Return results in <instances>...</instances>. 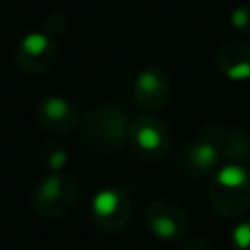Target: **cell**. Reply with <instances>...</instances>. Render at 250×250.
<instances>
[{"label":"cell","instance_id":"cell-5","mask_svg":"<svg viewBox=\"0 0 250 250\" xmlns=\"http://www.w3.org/2000/svg\"><path fill=\"white\" fill-rule=\"evenodd\" d=\"M92 221L98 229L105 232L123 230L133 215V203L125 189L121 188H104L100 189L90 205Z\"/></svg>","mask_w":250,"mask_h":250},{"label":"cell","instance_id":"cell-16","mask_svg":"<svg viewBox=\"0 0 250 250\" xmlns=\"http://www.w3.org/2000/svg\"><path fill=\"white\" fill-rule=\"evenodd\" d=\"M68 29V16L62 12H51L45 18V33L47 35H61Z\"/></svg>","mask_w":250,"mask_h":250},{"label":"cell","instance_id":"cell-3","mask_svg":"<svg viewBox=\"0 0 250 250\" xmlns=\"http://www.w3.org/2000/svg\"><path fill=\"white\" fill-rule=\"evenodd\" d=\"M78 201V188L74 180L62 172L45 176L31 193V205L43 219H61L72 211Z\"/></svg>","mask_w":250,"mask_h":250},{"label":"cell","instance_id":"cell-7","mask_svg":"<svg viewBox=\"0 0 250 250\" xmlns=\"http://www.w3.org/2000/svg\"><path fill=\"white\" fill-rule=\"evenodd\" d=\"M14 61L25 74H43L57 61V43L43 31H31L20 39Z\"/></svg>","mask_w":250,"mask_h":250},{"label":"cell","instance_id":"cell-4","mask_svg":"<svg viewBox=\"0 0 250 250\" xmlns=\"http://www.w3.org/2000/svg\"><path fill=\"white\" fill-rule=\"evenodd\" d=\"M129 145L145 160H162L172 148V131L156 115H141L131 121Z\"/></svg>","mask_w":250,"mask_h":250},{"label":"cell","instance_id":"cell-8","mask_svg":"<svg viewBox=\"0 0 250 250\" xmlns=\"http://www.w3.org/2000/svg\"><path fill=\"white\" fill-rule=\"evenodd\" d=\"M145 223L150 232L160 240H180L188 232L186 211L168 199H154L145 207Z\"/></svg>","mask_w":250,"mask_h":250},{"label":"cell","instance_id":"cell-13","mask_svg":"<svg viewBox=\"0 0 250 250\" xmlns=\"http://www.w3.org/2000/svg\"><path fill=\"white\" fill-rule=\"evenodd\" d=\"M39 160L43 168H47L51 174L62 172V168L68 164V152L57 141H47L39 146Z\"/></svg>","mask_w":250,"mask_h":250},{"label":"cell","instance_id":"cell-14","mask_svg":"<svg viewBox=\"0 0 250 250\" xmlns=\"http://www.w3.org/2000/svg\"><path fill=\"white\" fill-rule=\"evenodd\" d=\"M229 21H230V27L238 31L242 37H250V4L242 2L236 8H232Z\"/></svg>","mask_w":250,"mask_h":250},{"label":"cell","instance_id":"cell-12","mask_svg":"<svg viewBox=\"0 0 250 250\" xmlns=\"http://www.w3.org/2000/svg\"><path fill=\"white\" fill-rule=\"evenodd\" d=\"M215 64L223 76L229 80H248L250 78V45L246 41H227L215 53Z\"/></svg>","mask_w":250,"mask_h":250},{"label":"cell","instance_id":"cell-9","mask_svg":"<svg viewBox=\"0 0 250 250\" xmlns=\"http://www.w3.org/2000/svg\"><path fill=\"white\" fill-rule=\"evenodd\" d=\"M35 121L53 135H68L80 125V113L72 102L61 96H47L35 107Z\"/></svg>","mask_w":250,"mask_h":250},{"label":"cell","instance_id":"cell-11","mask_svg":"<svg viewBox=\"0 0 250 250\" xmlns=\"http://www.w3.org/2000/svg\"><path fill=\"white\" fill-rule=\"evenodd\" d=\"M221 160L223 158L215 146L197 139L180 150L176 158V166L182 176L189 180H203L207 176H213L219 170Z\"/></svg>","mask_w":250,"mask_h":250},{"label":"cell","instance_id":"cell-15","mask_svg":"<svg viewBox=\"0 0 250 250\" xmlns=\"http://www.w3.org/2000/svg\"><path fill=\"white\" fill-rule=\"evenodd\" d=\"M230 244L234 250H250V219H242L230 232Z\"/></svg>","mask_w":250,"mask_h":250},{"label":"cell","instance_id":"cell-17","mask_svg":"<svg viewBox=\"0 0 250 250\" xmlns=\"http://www.w3.org/2000/svg\"><path fill=\"white\" fill-rule=\"evenodd\" d=\"M182 250H215V246H213V242L207 236L193 234V236H188L184 240Z\"/></svg>","mask_w":250,"mask_h":250},{"label":"cell","instance_id":"cell-10","mask_svg":"<svg viewBox=\"0 0 250 250\" xmlns=\"http://www.w3.org/2000/svg\"><path fill=\"white\" fill-rule=\"evenodd\" d=\"M172 92V82L166 70L158 66H148L141 70L133 84V96L137 105L148 111H156L166 105Z\"/></svg>","mask_w":250,"mask_h":250},{"label":"cell","instance_id":"cell-6","mask_svg":"<svg viewBox=\"0 0 250 250\" xmlns=\"http://www.w3.org/2000/svg\"><path fill=\"white\" fill-rule=\"evenodd\" d=\"M199 139L217 148L223 160L230 164H246L250 162V135L234 125L223 123H207L199 129Z\"/></svg>","mask_w":250,"mask_h":250},{"label":"cell","instance_id":"cell-1","mask_svg":"<svg viewBox=\"0 0 250 250\" xmlns=\"http://www.w3.org/2000/svg\"><path fill=\"white\" fill-rule=\"evenodd\" d=\"M129 127L131 119L123 107L115 104H104L88 109L80 117L78 135L84 146L92 152L111 154L129 143Z\"/></svg>","mask_w":250,"mask_h":250},{"label":"cell","instance_id":"cell-2","mask_svg":"<svg viewBox=\"0 0 250 250\" xmlns=\"http://www.w3.org/2000/svg\"><path fill=\"white\" fill-rule=\"evenodd\" d=\"M213 211L225 219H236L250 209V170L242 164L219 168L207 186Z\"/></svg>","mask_w":250,"mask_h":250}]
</instances>
